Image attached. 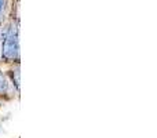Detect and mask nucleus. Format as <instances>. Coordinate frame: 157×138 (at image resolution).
Here are the masks:
<instances>
[{
	"mask_svg": "<svg viewBox=\"0 0 157 138\" xmlns=\"http://www.w3.org/2000/svg\"><path fill=\"white\" fill-rule=\"evenodd\" d=\"M2 55H3V58L7 60V61L18 60V57H19V46H18V36H17V32L10 30V32L4 36Z\"/></svg>",
	"mask_w": 157,
	"mask_h": 138,
	"instance_id": "1",
	"label": "nucleus"
},
{
	"mask_svg": "<svg viewBox=\"0 0 157 138\" xmlns=\"http://www.w3.org/2000/svg\"><path fill=\"white\" fill-rule=\"evenodd\" d=\"M7 87H8L7 79L4 77V75H3V73H0V94L7 91Z\"/></svg>",
	"mask_w": 157,
	"mask_h": 138,
	"instance_id": "2",
	"label": "nucleus"
},
{
	"mask_svg": "<svg viewBox=\"0 0 157 138\" xmlns=\"http://www.w3.org/2000/svg\"><path fill=\"white\" fill-rule=\"evenodd\" d=\"M3 10H4V0H0V18H2Z\"/></svg>",
	"mask_w": 157,
	"mask_h": 138,
	"instance_id": "3",
	"label": "nucleus"
}]
</instances>
